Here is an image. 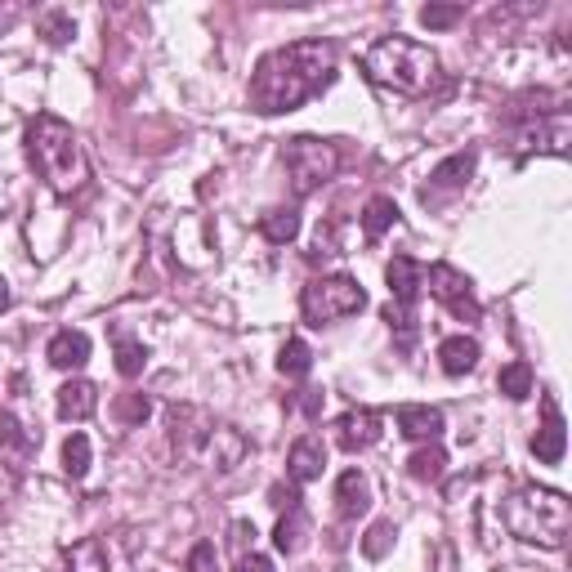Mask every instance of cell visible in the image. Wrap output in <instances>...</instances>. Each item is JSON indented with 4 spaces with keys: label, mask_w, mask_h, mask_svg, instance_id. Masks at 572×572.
Returning a JSON list of instances; mask_svg holds the SVG:
<instances>
[{
    "label": "cell",
    "mask_w": 572,
    "mask_h": 572,
    "mask_svg": "<svg viewBox=\"0 0 572 572\" xmlns=\"http://www.w3.org/2000/svg\"><path fill=\"white\" fill-rule=\"evenodd\" d=\"M14 447H32V434H23L14 412H0V452H14Z\"/></svg>",
    "instance_id": "4dcf8cb0"
},
{
    "label": "cell",
    "mask_w": 572,
    "mask_h": 572,
    "mask_svg": "<svg viewBox=\"0 0 572 572\" xmlns=\"http://www.w3.org/2000/svg\"><path fill=\"white\" fill-rule=\"evenodd\" d=\"M278 371L291 380H304L313 371V349L304 345V340H286L282 354H278Z\"/></svg>",
    "instance_id": "cb8c5ba5"
},
{
    "label": "cell",
    "mask_w": 572,
    "mask_h": 572,
    "mask_svg": "<svg viewBox=\"0 0 572 572\" xmlns=\"http://www.w3.org/2000/svg\"><path fill=\"white\" fill-rule=\"evenodd\" d=\"M300 407H304V416H318V412H322V389H304V394H300Z\"/></svg>",
    "instance_id": "836d02e7"
},
{
    "label": "cell",
    "mask_w": 572,
    "mask_h": 572,
    "mask_svg": "<svg viewBox=\"0 0 572 572\" xmlns=\"http://www.w3.org/2000/svg\"><path fill=\"white\" fill-rule=\"evenodd\" d=\"M367 309V291L345 278V273H331V278H313L300 295V313L309 327H331L340 318H354V313Z\"/></svg>",
    "instance_id": "5b68a950"
},
{
    "label": "cell",
    "mask_w": 572,
    "mask_h": 572,
    "mask_svg": "<svg viewBox=\"0 0 572 572\" xmlns=\"http://www.w3.org/2000/svg\"><path fill=\"white\" fill-rule=\"evenodd\" d=\"M322 470H327V447H322V438L304 434L291 443V456H286V474H291L295 488H304V483L322 479Z\"/></svg>",
    "instance_id": "8fae6325"
},
{
    "label": "cell",
    "mask_w": 572,
    "mask_h": 572,
    "mask_svg": "<svg viewBox=\"0 0 572 572\" xmlns=\"http://www.w3.org/2000/svg\"><path fill=\"white\" fill-rule=\"evenodd\" d=\"M112 416H117L121 425H143V421L152 416L148 394H135V389H130V394H121L117 403H112Z\"/></svg>",
    "instance_id": "83f0119b"
},
{
    "label": "cell",
    "mask_w": 572,
    "mask_h": 572,
    "mask_svg": "<svg viewBox=\"0 0 572 572\" xmlns=\"http://www.w3.org/2000/svg\"><path fill=\"white\" fill-rule=\"evenodd\" d=\"M237 572H273V559L269 555H255V550H251V555L237 559Z\"/></svg>",
    "instance_id": "d6a6232c"
},
{
    "label": "cell",
    "mask_w": 572,
    "mask_h": 572,
    "mask_svg": "<svg viewBox=\"0 0 572 572\" xmlns=\"http://www.w3.org/2000/svg\"><path fill=\"white\" fill-rule=\"evenodd\" d=\"M336 505H340V514L345 519H358V514H367L371 510V483H367V474L362 470H345L336 479Z\"/></svg>",
    "instance_id": "2e32d148"
},
{
    "label": "cell",
    "mask_w": 572,
    "mask_h": 572,
    "mask_svg": "<svg viewBox=\"0 0 572 572\" xmlns=\"http://www.w3.org/2000/svg\"><path fill=\"white\" fill-rule=\"evenodd\" d=\"M260 233L269 237L273 246L295 242V237H300V211H295V206H278V211H269L260 219Z\"/></svg>",
    "instance_id": "7402d4cb"
},
{
    "label": "cell",
    "mask_w": 572,
    "mask_h": 572,
    "mask_svg": "<svg viewBox=\"0 0 572 572\" xmlns=\"http://www.w3.org/2000/svg\"><path fill=\"white\" fill-rule=\"evenodd\" d=\"M143 362H148V349L139 345V340H117V371L126 380H135L143 371Z\"/></svg>",
    "instance_id": "f1b7e54d"
},
{
    "label": "cell",
    "mask_w": 572,
    "mask_h": 572,
    "mask_svg": "<svg viewBox=\"0 0 572 572\" xmlns=\"http://www.w3.org/2000/svg\"><path fill=\"white\" fill-rule=\"evenodd\" d=\"M546 421H541V429L532 434V456H537L541 465H559L564 461V447H568V429H564V416H559L555 398H546Z\"/></svg>",
    "instance_id": "7c38bea8"
},
{
    "label": "cell",
    "mask_w": 572,
    "mask_h": 572,
    "mask_svg": "<svg viewBox=\"0 0 572 572\" xmlns=\"http://www.w3.org/2000/svg\"><path fill=\"white\" fill-rule=\"evenodd\" d=\"M474 166H479V152H452L447 161H438L429 184H425V193H421V202L429 206V202H438V193H461V188L470 184Z\"/></svg>",
    "instance_id": "ba28073f"
},
{
    "label": "cell",
    "mask_w": 572,
    "mask_h": 572,
    "mask_svg": "<svg viewBox=\"0 0 572 572\" xmlns=\"http://www.w3.org/2000/svg\"><path fill=\"white\" fill-rule=\"evenodd\" d=\"M385 282H389V295H394V309H416L421 286H425V269L412 255H394L385 269Z\"/></svg>",
    "instance_id": "9c48e42d"
},
{
    "label": "cell",
    "mask_w": 572,
    "mask_h": 572,
    "mask_svg": "<svg viewBox=\"0 0 572 572\" xmlns=\"http://www.w3.org/2000/svg\"><path fill=\"white\" fill-rule=\"evenodd\" d=\"M394 537H398L394 519H376L367 528V537H362V555H367V559H385L389 550H394Z\"/></svg>",
    "instance_id": "484cf974"
},
{
    "label": "cell",
    "mask_w": 572,
    "mask_h": 572,
    "mask_svg": "<svg viewBox=\"0 0 572 572\" xmlns=\"http://www.w3.org/2000/svg\"><path fill=\"white\" fill-rule=\"evenodd\" d=\"M5 309H9V282L0 278V313H5Z\"/></svg>",
    "instance_id": "8d00e7d4"
},
{
    "label": "cell",
    "mask_w": 572,
    "mask_h": 572,
    "mask_svg": "<svg viewBox=\"0 0 572 572\" xmlns=\"http://www.w3.org/2000/svg\"><path fill=\"white\" fill-rule=\"evenodd\" d=\"M394 224H398L394 197H371L367 211H362V233H367V242H380V237H385Z\"/></svg>",
    "instance_id": "44dd1931"
},
{
    "label": "cell",
    "mask_w": 572,
    "mask_h": 572,
    "mask_svg": "<svg viewBox=\"0 0 572 572\" xmlns=\"http://www.w3.org/2000/svg\"><path fill=\"white\" fill-rule=\"evenodd\" d=\"M45 358H50V367L59 371H81L85 362H90V336L85 331H59V336L50 340V349H45Z\"/></svg>",
    "instance_id": "5bb4252c"
},
{
    "label": "cell",
    "mask_w": 572,
    "mask_h": 572,
    "mask_svg": "<svg viewBox=\"0 0 572 572\" xmlns=\"http://www.w3.org/2000/svg\"><path fill=\"white\" fill-rule=\"evenodd\" d=\"M425 286L434 300L447 304V313L461 322H479L483 318V304L474 300V286L465 278L461 269H452V264H429L425 269Z\"/></svg>",
    "instance_id": "52a82bcc"
},
{
    "label": "cell",
    "mask_w": 572,
    "mask_h": 572,
    "mask_svg": "<svg viewBox=\"0 0 572 572\" xmlns=\"http://www.w3.org/2000/svg\"><path fill=\"white\" fill-rule=\"evenodd\" d=\"M36 32H41L50 45H68L76 36V23H72V14H63V9H45V14L36 18Z\"/></svg>",
    "instance_id": "d4e9b609"
},
{
    "label": "cell",
    "mask_w": 572,
    "mask_h": 572,
    "mask_svg": "<svg viewBox=\"0 0 572 572\" xmlns=\"http://www.w3.org/2000/svg\"><path fill=\"white\" fill-rule=\"evenodd\" d=\"M398 434L416 438V443H438V434H443V412H438V407H421V403L398 407Z\"/></svg>",
    "instance_id": "4fadbf2b"
},
{
    "label": "cell",
    "mask_w": 572,
    "mask_h": 572,
    "mask_svg": "<svg viewBox=\"0 0 572 572\" xmlns=\"http://www.w3.org/2000/svg\"><path fill=\"white\" fill-rule=\"evenodd\" d=\"M407 474H412L416 483H438L447 474V452L438 443H429L421 447V452H412L407 456Z\"/></svg>",
    "instance_id": "ffe728a7"
},
{
    "label": "cell",
    "mask_w": 572,
    "mask_h": 572,
    "mask_svg": "<svg viewBox=\"0 0 572 572\" xmlns=\"http://www.w3.org/2000/svg\"><path fill=\"white\" fill-rule=\"evenodd\" d=\"M273 505H286V510H295V505H300V492H282V488H273Z\"/></svg>",
    "instance_id": "d590c367"
},
{
    "label": "cell",
    "mask_w": 572,
    "mask_h": 572,
    "mask_svg": "<svg viewBox=\"0 0 572 572\" xmlns=\"http://www.w3.org/2000/svg\"><path fill=\"white\" fill-rule=\"evenodd\" d=\"M461 14H465L461 5H425V9H421V23L429 27V32H443V27H456V23H461Z\"/></svg>",
    "instance_id": "f546056e"
},
{
    "label": "cell",
    "mask_w": 572,
    "mask_h": 572,
    "mask_svg": "<svg viewBox=\"0 0 572 572\" xmlns=\"http://www.w3.org/2000/svg\"><path fill=\"white\" fill-rule=\"evenodd\" d=\"M336 81V50L327 41H295L264 54L251 76V108L264 117L295 112Z\"/></svg>",
    "instance_id": "6da1fadb"
},
{
    "label": "cell",
    "mask_w": 572,
    "mask_h": 572,
    "mask_svg": "<svg viewBox=\"0 0 572 572\" xmlns=\"http://www.w3.org/2000/svg\"><path fill=\"white\" fill-rule=\"evenodd\" d=\"M501 519L510 528V537L528 541V546L564 550L568 532H572V505L555 488H519L505 497Z\"/></svg>",
    "instance_id": "277c9868"
},
{
    "label": "cell",
    "mask_w": 572,
    "mask_h": 572,
    "mask_svg": "<svg viewBox=\"0 0 572 572\" xmlns=\"http://www.w3.org/2000/svg\"><path fill=\"white\" fill-rule=\"evenodd\" d=\"M336 443L345 452H367V447L380 443V412L371 407H358V412H345L336 421Z\"/></svg>",
    "instance_id": "30bf717a"
},
{
    "label": "cell",
    "mask_w": 572,
    "mask_h": 572,
    "mask_svg": "<svg viewBox=\"0 0 572 572\" xmlns=\"http://www.w3.org/2000/svg\"><path fill=\"white\" fill-rule=\"evenodd\" d=\"M362 72L380 90L421 99V94H429V85L438 81V54L429 45L412 41V36H380L362 54Z\"/></svg>",
    "instance_id": "3957f363"
},
{
    "label": "cell",
    "mask_w": 572,
    "mask_h": 572,
    "mask_svg": "<svg viewBox=\"0 0 572 572\" xmlns=\"http://www.w3.org/2000/svg\"><path fill=\"white\" fill-rule=\"evenodd\" d=\"M282 166H286L295 197H309L340 170V152H336V143H327L318 135H295L282 148Z\"/></svg>",
    "instance_id": "8992f818"
},
{
    "label": "cell",
    "mask_w": 572,
    "mask_h": 572,
    "mask_svg": "<svg viewBox=\"0 0 572 572\" xmlns=\"http://www.w3.org/2000/svg\"><path fill=\"white\" fill-rule=\"evenodd\" d=\"M99 412V389L90 380H68L59 389V416L63 421H90Z\"/></svg>",
    "instance_id": "9a60e30c"
},
{
    "label": "cell",
    "mask_w": 572,
    "mask_h": 572,
    "mask_svg": "<svg viewBox=\"0 0 572 572\" xmlns=\"http://www.w3.org/2000/svg\"><path fill=\"white\" fill-rule=\"evenodd\" d=\"M497 389L510 403H523V398L532 394V367L528 362H505L501 376H497Z\"/></svg>",
    "instance_id": "603a6c76"
},
{
    "label": "cell",
    "mask_w": 572,
    "mask_h": 572,
    "mask_svg": "<svg viewBox=\"0 0 572 572\" xmlns=\"http://www.w3.org/2000/svg\"><path fill=\"white\" fill-rule=\"evenodd\" d=\"M18 18H23V5H5V9H0V32H9Z\"/></svg>",
    "instance_id": "e575fe53"
},
{
    "label": "cell",
    "mask_w": 572,
    "mask_h": 572,
    "mask_svg": "<svg viewBox=\"0 0 572 572\" xmlns=\"http://www.w3.org/2000/svg\"><path fill=\"white\" fill-rule=\"evenodd\" d=\"M27 143V161L32 170L54 188L59 197H72L90 184V161H85V148L76 139V130L54 112H36L23 130Z\"/></svg>",
    "instance_id": "7a4b0ae2"
},
{
    "label": "cell",
    "mask_w": 572,
    "mask_h": 572,
    "mask_svg": "<svg viewBox=\"0 0 572 572\" xmlns=\"http://www.w3.org/2000/svg\"><path fill=\"white\" fill-rule=\"evenodd\" d=\"M188 572H219L215 541H197V546H193V555H188Z\"/></svg>",
    "instance_id": "1f68e13d"
},
{
    "label": "cell",
    "mask_w": 572,
    "mask_h": 572,
    "mask_svg": "<svg viewBox=\"0 0 572 572\" xmlns=\"http://www.w3.org/2000/svg\"><path fill=\"white\" fill-rule=\"evenodd\" d=\"M54 572H108V550H103L94 537H85V541H76V546L63 550V559Z\"/></svg>",
    "instance_id": "ac0fdd59"
},
{
    "label": "cell",
    "mask_w": 572,
    "mask_h": 572,
    "mask_svg": "<svg viewBox=\"0 0 572 572\" xmlns=\"http://www.w3.org/2000/svg\"><path fill=\"white\" fill-rule=\"evenodd\" d=\"M63 474H68V479H85V474H90V438L85 434H72L68 443H63Z\"/></svg>",
    "instance_id": "4316f807"
},
{
    "label": "cell",
    "mask_w": 572,
    "mask_h": 572,
    "mask_svg": "<svg viewBox=\"0 0 572 572\" xmlns=\"http://www.w3.org/2000/svg\"><path fill=\"white\" fill-rule=\"evenodd\" d=\"M438 367H443L447 376H465V371H474L479 367V340L447 336L443 345H438Z\"/></svg>",
    "instance_id": "e0dca14e"
},
{
    "label": "cell",
    "mask_w": 572,
    "mask_h": 572,
    "mask_svg": "<svg viewBox=\"0 0 572 572\" xmlns=\"http://www.w3.org/2000/svg\"><path fill=\"white\" fill-rule=\"evenodd\" d=\"M309 514L295 505V510H286L278 519V528H273V546L282 550V555H295V550H304V541H309Z\"/></svg>",
    "instance_id": "d6986e66"
}]
</instances>
